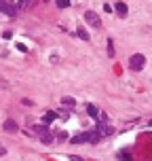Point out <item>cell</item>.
Here are the masks:
<instances>
[{"label":"cell","mask_w":152,"mask_h":161,"mask_svg":"<svg viewBox=\"0 0 152 161\" xmlns=\"http://www.w3.org/2000/svg\"><path fill=\"white\" fill-rule=\"evenodd\" d=\"M0 2H4V0H0Z\"/></svg>","instance_id":"18"},{"label":"cell","mask_w":152,"mask_h":161,"mask_svg":"<svg viewBox=\"0 0 152 161\" xmlns=\"http://www.w3.org/2000/svg\"><path fill=\"white\" fill-rule=\"evenodd\" d=\"M108 53H110V57L114 55V45H112V38L108 40Z\"/></svg>","instance_id":"15"},{"label":"cell","mask_w":152,"mask_h":161,"mask_svg":"<svg viewBox=\"0 0 152 161\" xmlns=\"http://www.w3.org/2000/svg\"><path fill=\"white\" fill-rule=\"evenodd\" d=\"M146 66V57L142 53H133V55L129 57V68L131 70H142Z\"/></svg>","instance_id":"2"},{"label":"cell","mask_w":152,"mask_h":161,"mask_svg":"<svg viewBox=\"0 0 152 161\" xmlns=\"http://www.w3.org/2000/svg\"><path fill=\"white\" fill-rule=\"evenodd\" d=\"M0 11H2L4 15L13 17V15L17 13V4L13 2V0H4V2H0Z\"/></svg>","instance_id":"3"},{"label":"cell","mask_w":152,"mask_h":161,"mask_svg":"<svg viewBox=\"0 0 152 161\" xmlns=\"http://www.w3.org/2000/svg\"><path fill=\"white\" fill-rule=\"evenodd\" d=\"M2 129H4V131H8V134H15L17 129H19V125H17L15 121H4V125H2Z\"/></svg>","instance_id":"6"},{"label":"cell","mask_w":152,"mask_h":161,"mask_svg":"<svg viewBox=\"0 0 152 161\" xmlns=\"http://www.w3.org/2000/svg\"><path fill=\"white\" fill-rule=\"evenodd\" d=\"M34 2H36V0H19L17 8H30V7H34Z\"/></svg>","instance_id":"10"},{"label":"cell","mask_w":152,"mask_h":161,"mask_svg":"<svg viewBox=\"0 0 152 161\" xmlns=\"http://www.w3.org/2000/svg\"><path fill=\"white\" fill-rule=\"evenodd\" d=\"M87 113H89V117H99V108L95 104H87Z\"/></svg>","instance_id":"8"},{"label":"cell","mask_w":152,"mask_h":161,"mask_svg":"<svg viewBox=\"0 0 152 161\" xmlns=\"http://www.w3.org/2000/svg\"><path fill=\"white\" fill-rule=\"evenodd\" d=\"M93 131H95L97 138L102 140V138L112 136V131H114V129H112V125H110V123H106V121H99V123L95 125V129H93Z\"/></svg>","instance_id":"1"},{"label":"cell","mask_w":152,"mask_h":161,"mask_svg":"<svg viewBox=\"0 0 152 161\" xmlns=\"http://www.w3.org/2000/svg\"><path fill=\"white\" fill-rule=\"evenodd\" d=\"M45 2H47V0H45Z\"/></svg>","instance_id":"19"},{"label":"cell","mask_w":152,"mask_h":161,"mask_svg":"<svg viewBox=\"0 0 152 161\" xmlns=\"http://www.w3.org/2000/svg\"><path fill=\"white\" fill-rule=\"evenodd\" d=\"M85 21H87L89 25H93V28H102V19H99V15L93 13V11H87V13H85Z\"/></svg>","instance_id":"4"},{"label":"cell","mask_w":152,"mask_h":161,"mask_svg":"<svg viewBox=\"0 0 152 161\" xmlns=\"http://www.w3.org/2000/svg\"><path fill=\"white\" fill-rule=\"evenodd\" d=\"M76 34H78L82 40H89V32L85 30V28H78V30H76Z\"/></svg>","instance_id":"13"},{"label":"cell","mask_w":152,"mask_h":161,"mask_svg":"<svg viewBox=\"0 0 152 161\" xmlns=\"http://www.w3.org/2000/svg\"><path fill=\"white\" fill-rule=\"evenodd\" d=\"M70 142H74V144L91 142V131H85V134H76V136H72V140H70Z\"/></svg>","instance_id":"5"},{"label":"cell","mask_w":152,"mask_h":161,"mask_svg":"<svg viewBox=\"0 0 152 161\" xmlns=\"http://www.w3.org/2000/svg\"><path fill=\"white\" fill-rule=\"evenodd\" d=\"M114 8H116V13H118V17H127L129 8H127V4H125V2H116V4H114Z\"/></svg>","instance_id":"7"},{"label":"cell","mask_w":152,"mask_h":161,"mask_svg":"<svg viewBox=\"0 0 152 161\" xmlns=\"http://www.w3.org/2000/svg\"><path fill=\"white\" fill-rule=\"evenodd\" d=\"M55 117H57L55 113H47V114H45V121H42V125H47V127H49V123L55 119Z\"/></svg>","instance_id":"12"},{"label":"cell","mask_w":152,"mask_h":161,"mask_svg":"<svg viewBox=\"0 0 152 161\" xmlns=\"http://www.w3.org/2000/svg\"><path fill=\"white\" fill-rule=\"evenodd\" d=\"M61 104H64V106H76V100L70 97V96H64V97H61Z\"/></svg>","instance_id":"11"},{"label":"cell","mask_w":152,"mask_h":161,"mask_svg":"<svg viewBox=\"0 0 152 161\" xmlns=\"http://www.w3.org/2000/svg\"><path fill=\"white\" fill-rule=\"evenodd\" d=\"M57 7L59 8H68L70 7V0H57Z\"/></svg>","instance_id":"14"},{"label":"cell","mask_w":152,"mask_h":161,"mask_svg":"<svg viewBox=\"0 0 152 161\" xmlns=\"http://www.w3.org/2000/svg\"><path fill=\"white\" fill-rule=\"evenodd\" d=\"M40 140H42V142H45V144H51V142H53V136H51V134H49V129H45V131H42V134H40Z\"/></svg>","instance_id":"9"},{"label":"cell","mask_w":152,"mask_h":161,"mask_svg":"<svg viewBox=\"0 0 152 161\" xmlns=\"http://www.w3.org/2000/svg\"><path fill=\"white\" fill-rule=\"evenodd\" d=\"M118 159H120V161H131V157H129V153H120Z\"/></svg>","instance_id":"16"},{"label":"cell","mask_w":152,"mask_h":161,"mask_svg":"<svg viewBox=\"0 0 152 161\" xmlns=\"http://www.w3.org/2000/svg\"><path fill=\"white\" fill-rule=\"evenodd\" d=\"M4 153H7V151H4V148H2V146H0V155H4Z\"/></svg>","instance_id":"17"}]
</instances>
